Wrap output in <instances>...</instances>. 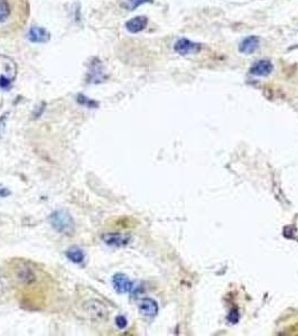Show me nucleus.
I'll return each instance as SVG.
<instances>
[{
    "instance_id": "1",
    "label": "nucleus",
    "mask_w": 298,
    "mask_h": 336,
    "mask_svg": "<svg viewBox=\"0 0 298 336\" xmlns=\"http://www.w3.org/2000/svg\"><path fill=\"white\" fill-rule=\"evenodd\" d=\"M27 0H0V34L21 27L25 21Z\"/></svg>"
},
{
    "instance_id": "2",
    "label": "nucleus",
    "mask_w": 298,
    "mask_h": 336,
    "mask_svg": "<svg viewBox=\"0 0 298 336\" xmlns=\"http://www.w3.org/2000/svg\"><path fill=\"white\" fill-rule=\"evenodd\" d=\"M50 223L56 232L62 234H71L75 227L74 220L66 210L54 211L50 215Z\"/></svg>"
},
{
    "instance_id": "3",
    "label": "nucleus",
    "mask_w": 298,
    "mask_h": 336,
    "mask_svg": "<svg viewBox=\"0 0 298 336\" xmlns=\"http://www.w3.org/2000/svg\"><path fill=\"white\" fill-rule=\"evenodd\" d=\"M84 310L94 321H103L108 317V309L102 302L96 299H90L84 303Z\"/></svg>"
},
{
    "instance_id": "4",
    "label": "nucleus",
    "mask_w": 298,
    "mask_h": 336,
    "mask_svg": "<svg viewBox=\"0 0 298 336\" xmlns=\"http://www.w3.org/2000/svg\"><path fill=\"white\" fill-rule=\"evenodd\" d=\"M112 285H114L115 290L118 294H127L129 291L134 290V282L131 281L127 275L122 273H118L114 275L112 277Z\"/></svg>"
},
{
    "instance_id": "5",
    "label": "nucleus",
    "mask_w": 298,
    "mask_h": 336,
    "mask_svg": "<svg viewBox=\"0 0 298 336\" xmlns=\"http://www.w3.org/2000/svg\"><path fill=\"white\" fill-rule=\"evenodd\" d=\"M102 241L106 243L107 246L116 247V248H121L127 246L130 242L131 237L130 234H123V233H104L102 234Z\"/></svg>"
},
{
    "instance_id": "6",
    "label": "nucleus",
    "mask_w": 298,
    "mask_h": 336,
    "mask_svg": "<svg viewBox=\"0 0 298 336\" xmlns=\"http://www.w3.org/2000/svg\"><path fill=\"white\" fill-rule=\"evenodd\" d=\"M139 313L146 318H154L158 314V304L152 298H144L139 303Z\"/></svg>"
},
{
    "instance_id": "7",
    "label": "nucleus",
    "mask_w": 298,
    "mask_h": 336,
    "mask_svg": "<svg viewBox=\"0 0 298 336\" xmlns=\"http://www.w3.org/2000/svg\"><path fill=\"white\" fill-rule=\"evenodd\" d=\"M174 50L176 53H179L180 55L195 54L197 52L201 51V45L200 44L190 41V39L182 38L175 43Z\"/></svg>"
},
{
    "instance_id": "8",
    "label": "nucleus",
    "mask_w": 298,
    "mask_h": 336,
    "mask_svg": "<svg viewBox=\"0 0 298 336\" xmlns=\"http://www.w3.org/2000/svg\"><path fill=\"white\" fill-rule=\"evenodd\" d=\"M273 71V65L270 61L263 59V61L256 62L250 69V73L256 77H267L271 74Z\"/></svg>"
},
{
    "instance_id": "9",
    "label": "nucleus",
    "mask_w": 298,
    "mask_h": 336,
    "mask_svg": "<svg viewBox=\"0 0 298 336\" xmlns=\"http://www.w3.org/2000/svg\"><path fill=\"white\" fill-rule=\"evenodd\" d=\"M27 38L31 43H46L50 41V33H48L45 28L33 26L30 31H28Z\"/></svg>"
},
{
    "instance_id": "10",
    "label": "nucleus",
    "mask_w": 298,
    "mask_h": 336,
    "mask_svg": "<svg viewBox=\"0 0 298 336\" xmlns=\"http://www.w3.org/2000/svg\"><path fill=\"white\" fill-rule=\"evenodd\" d=\"M147 18L145 16H137L126 23V28L131 34H137L143 31L147 26Z\"/></svg>"
},
{
    "instance_id": "11",
    "label": "nucleus",
    "mask_w": 298,
    "mask_h": 336,
    "mask_svg": "<svg viewBox=\"0 0 298 336\" xmlns=\"http://www.w3.org/2000/svg\"><path fill=\"white\" fill-rule=\"evenodd\" d=\"M258 46H259V38L257 36H249L241 42L239 50L241 53L251 54L258 49Z\"/></svg>"
},
{
    "instance_id": "12",
    "label": "nucleus",
    "mask_w": 298,
    "mask_h": 336,
    "mask_svg": "<svg viewBox=\"0 0 298 336\" xmlns=\"http://www.w3.org/2000/svg\"><path fill=\"white\" fill-rule=\"evenodd\" d=\"M66 257L70 261L76 263V265H80L86 259V254H84L83 250L80 249L79 247H72L66 251Z\"/></svg>"
},
{
    "instance_id": "13",
    "label": "nucleus",
    "mask_w": 298,
    "mask_h": 336,
    "mask_svg": "<svg viewBox=\"0 0 298 336\" xmlns=\"http://www.w3.org/2000/svg\"><path fill=\"white\" fill-rule=\"evenodd\" d=\"M18 277L24 283H30L35 280L34 273L28 268H22L18 273Z\"/></svg>"
},
{
    "instance_id": "14",
    "label": "nucleus",
    "mask_w": 298,
    "mask_h": 336,
    "mask_svg": "<svg viewBox=\"0 0 298 336\" xmlns=\"http://www.w3.org/2000/svg\"><path fill=\"white\" fill-rule=\"evenodd\" d=\"M8 115H9V112H6V113H3L1 117H0V142H1V140L3 139V136H5V133H6Z\"/></svg>"
},
{
    "instance_id": "15",
    "label": "nucleus",
    "mask_w": 298,
    "mask_h": 336,
    "mask_svg": "<svg viewBox=\"0 0 298 336\" xmlns=\"http://www.w3.org/2000/svg\"><path fill=\"white\" fill-rule=\"evenodd\" d=\"M146 2H151V0H128L126 6L129 8V10H134L137 7L142 6Z\"/></svg>"
},
{
    "instance_id": "16",
    "label": "nucleus",
    "mask_w": 298,
    "mask_h": 336,
    "mask_svg": "<svg viewBox=\"0 0 298 336\" xmlns=\"http://www.w3.org/2000/svg\"><path fill=\"white\" fill-rule=\"evenodd\" d=\"M78 101L81 103V105L83 106H87L89 108H94L98 106V103H96L95 101H92V100H89L88 98L84 97V95H79L78 97Z\"/></svg>"
},
{
    "instance_id": "17",
    "label": "nucleus",
    "mask_w": 298,
    "mask_h": 336,
    "mask_svg": "<svg viewBox=\"0 0 298 336\" xmlns=\"http://www.w3.org/2000/svg\"><path fill=\"white\" fill-rule=\"evenodd\" d=\"M116 325L118 326L120 330L126 329L127 325H128V321H127V318L124 317L123 315H119V316H117V317H116Z\"/></svg>"
},
{
    "instance_id": "18",
    "label": "nucleus",
    "mask_w": 298,
    "mask_h": 336,
    "mask_svg": "<svg viewBox=\"0 0 298 336\" xmlns=\"http://www.w3.org/2000/svg\"><path fill=\"white\" fill-rule=\"evenodd\" d=\"M10 86V81L8 79H6L5 77H0V87H2V89H8V87Z\"/></svg>"
},
{
    "instance_id": "19",
    "label": "nucleus",
    "mask_w": 298,
    "mask_h": 336,
    "mask_svg": "<svg viewBox=\"0 0 298 336\" xmlns=\"http://www.w3.org/2000/svg\"><path fill=\"white\" fill-rule=\"evenodd\" d=\"M8 195H10V191L7 187H3L0 185V198H5Z\"/></svg>"
},
{
    "instance_id": "20",
    "label": "nucleus",
    "mask_w": 298,
    "mask_h": 336,
    "mask_svg": "<svg viewBox=\"0 0 298 336\" xmlns=\"http://www.w3.org/2000/svg\"><path fill=\"white\" fill-rule=\"evenodd\" d=\"M2 287V283H1V280H0V288Z\"/></svg>"
}]
</instances>
